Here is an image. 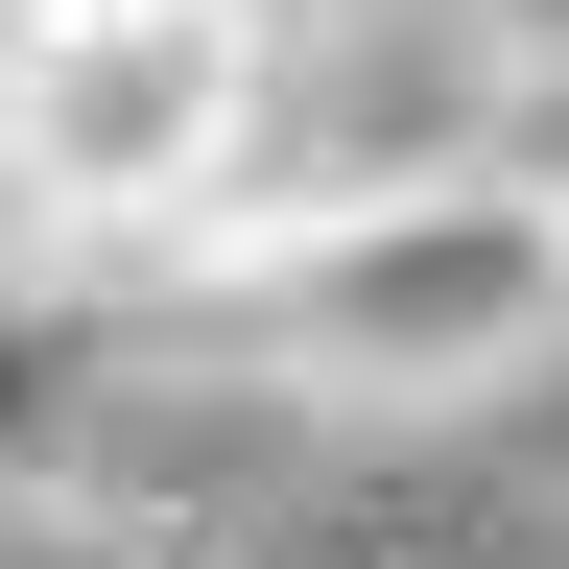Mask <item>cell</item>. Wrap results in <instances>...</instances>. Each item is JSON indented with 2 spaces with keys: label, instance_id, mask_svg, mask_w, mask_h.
Returning a JSON list of instances; mask_svg holds the SVG:
<instances>
[{
  "label": "cell",
  "instance_id": "8",
  "mask_svg": "<svg viewBox=\"0 0 569 569\" xmlns=\"http://www.w3.org/2000/svg\"><path fill=\"white\" fill-rule=\"evenodd\" d=\"M451 24H498V0H451Z\"/></svg>",
  "mask_w": 569,
  "mask_h": 569
},
{
  "label": "cell",
  "instance_id": "6",
  "mask_svg": "<svg viewBox=\"0 0 569 569\" xmlns=\"http://www.w3.org/2000/svg\"><path fill=\"white\" fill-rule=\"evenodd\" d=\"M0 48H24V0H0Z\"/></svg>",
  "mask_w": 569,
  "mask_h": 569
},
{
  "label": "cell",
  "instance_id": "4",
  "mask_svg": "<svg viewBox=\"0 0 569 569\" xmlns=\"http://www.w3.org/2000/svg\"><path fill=\"white\" fill-rule=\"evenodd\" d=\"M475 167H522V190L569 213V24H498V48H475Z\"/></svg>",
  "mask_w": 569,
  "mask_h": 569
},
{
  "label": "cell",
  "instance_id": "2",
  "mask_svg": "<svg viewBox=\"0 0 569 569\" xmlns=\"http://www.w3.org/2000/svg\"><path fill=\"white\" fill-rule=\"evenodd\" d=\"M284 24L309 0H24V48H0V213L71 238V261H190L213 213H261Z\"/></svg>",
  "mask_w": 569,
  "mask_h": 569
},
{
  "label": "cell",
  "instance_id": "7",
  "mask_svg": "<svg viewBox=\"0 0 569 569\" xmlns=\"http://www.w3.org/2000/svg\"><path fill=\"white\" fill-rule=\"evenodd\" d=\"M0 261H24V213H0Z\"/></svg>",
  "mask_w": 569,
  "mask_h": 569
},
{
  "label": "cell",
  "instance_id": "5",
  "mask_svg": "<svg viewBox=\"0 0 569 569\" xmlns=\"http://www.w3.org/2000/svg\"><path fill=\"white\" fill-rule=\"evenodd\" d=\"M498 24H569V0H498Z\"/></svg>",
  "mask_w": 569,
  "mask_h": 569
},
{
  "label": "cell",
  "instance_id": "3",
  "mask_svg": "<svg viewBox=\"0 0 569 569\" xmlns=\"http://www.w3.org/2000/svg\"><path fill=\"white\" fill-rule=\"evenodd\" d=\"M119 380H142V309H119V261H71V238H24V261H0V522L96 475V427H119Z\"/></svg>",
  "mask_w": 569,
  "mask_h": 569
},
{
  "label": "cell",
  "instance_id": "1",
  "mask_svg": "<svg viewBox=\"0 0 569 569\" xmlns=\"http://www.w3.org/2000/svg\"><path fill=\"white\" fill-rule=\"evenodd\" d=\"M190 332L284 403H332V427H451V403L569 380V213L522 167H475V142H403V167L213 213Z\"/></svg>",
  "mask_w": 569,
  "mask_h": 569
}]
</instances>
